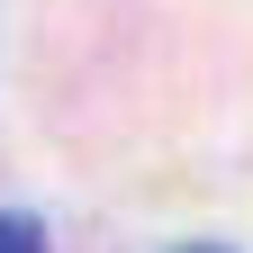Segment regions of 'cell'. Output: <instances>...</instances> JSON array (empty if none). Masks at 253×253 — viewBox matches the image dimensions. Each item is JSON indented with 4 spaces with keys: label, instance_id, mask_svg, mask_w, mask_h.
<instances>
[{
    "label": "cell",
    "instance_id": "obj_1",
    "mask_svg": "<svg viewBox=\"0 0 253 253\" xmlns=\"http://www.w3.org/2000/svg\"><path fill=\"white\" fill-rule=\"evenodd\" d=\"M0 253H45V235H37V217H0Z\"/></svg>",
    "mask_w": 253,
    "mask_h": 253
},
{
    "label": "cell",
    "instance_id": "obj_2",
    "mask_svg": "<svg viewBox=\"0 0 253 253\" xmlns=\"http://www.w3.org/2000/svg\"><path fill=\"white\" fill-rule=\"evenodd\" d=\"M181 253H226V244H181Z\"/></svg>",
    "mask_w": 253,
    "mask_h": 253
}]
</instances>
